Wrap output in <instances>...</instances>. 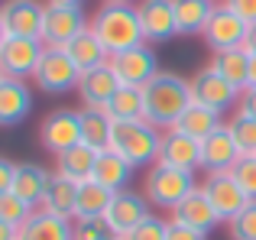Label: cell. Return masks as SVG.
<instances>
[{"label": "cell", "mask_w": 256, "mask_h": 240, "mask_svg": "<svg viewBox=\"0 0 256 240\" xmlns=\"http://www.w3.org/2000/svg\"><path fill=\"white\" fill-rule=\"evenodd\" d=\"M110 68L117 72L120 84L146 88V84L159 75V58H156V49H152L150 42H140V46H133V49L114 52L110 56Z\"/></svg>", "instance_id": "cell-7"}, {"label": "cell", "mask_w": 256, "mask_h": 240, "mask_svg": "<svg viewBox=\"0 0 256 240\" xmlns=\"http://www.w3.org/2000/svg\"><path fill=\"white\" fill-rule=\"evenodd\" d=\"M120 91V78L110 68V62L100 65V68L82 72V82H78V98L84 101V108H107L114 94Z\"/></svg>", "instance_id": "cell-20"}, {"label": "cell", "mask_w": 256, "mask_h": 240, "mask_svg": "<svg viewBox=\"0 0 256 240\" xmlns=\"http://www.w3.org/2000/svg\"><path fill=\"white\" fill-rule=\"evenodd\" d=\"M0 20L6 26V36L42 39L46 4H39V0H4L0 4Z\"/></svg>", "instance_id": "cell-14"}, {"label": "cell", "mask_w": 256, "mask_h": 240, "mask_svg": "<svg viewBox=\"0 0 256 240\" xmlns=\"http://www.w3.org/2000/svg\"><path fill=\"white\" fill-rule=\"evenodd\" d=\"M169 221H175V224H185V228H192V230H198V234H211L218 224H224L218 218V211H214V204L208 202V195L201 192V185L192 192V195L185 198L182 204H175L172 208V218Z\"/></svg>", "instance_id": "cell-18"}, {"label": "cell", "mask_w": 256, "mask_h": 240, "mask_svg": "<svg viewBox=\"0 0 256 240\" xmlns=\"http://www.w3.org/2000/svg\"><path fill=\"white\" fill-rule=\"evenodd\" d=\"M218 4H224V0H218Z\"/></svg>", "instance_id": "cell-51"}, {"label": "cell", "mask_w": 256, "mask_h": 240, "mask_svg": "<svg viewBox=\"0 0 256 240\" xmlns=\"http://www.w3.org/2000/svg\"><path fill=\"white\" fill-rule=\"evenodd\" d=\"M6 42V26H4V20H0V46Z\"/></svg>", "instance_id": "cell-47"}, {"label": "cell", "mask_w": 256, "mask_h": 240, "mask_svg": "<svg viewBox=\"0 0 256 240\" xmlns=\"http://www.w3.org/2000/svg\"><path fill=\"white\" fill-rule=\"evenodd\" d=\"M230 240H256V202H250L230 224Z\"/></svg>", "instance_id": "cell-35"}, {"label": "cell", "mask_w": 256, "mask_h": 240, "mask_svg": "<svg viewBox=\"0 0 256 240\" xmlns=\"http://www.w3.org/2000/svg\"><path fill=\"white\" fill-rule=\"evenodd\" d=\"M166 240H208V237H204V234H198V230H192V228H185V224H175V221H169Z\"/></svg>", "instance_id": "cell-40"}, {"label": "cell", "mask_w": 256, "mask_h": 240, "mask_svg": "<svg viewBox=\"0 0 256 240\" xmlns=\"http://www.w3.org/2000/svg\"><path fill=\"white\" fill-rule=\"evenodd\" d=\"M133 166L126 162L124 156H117L114 150H104V152H98V162H94V182H100L104 188H110L114 195L117 192H124V188H130V182H133Z\"/></svg>", "instance_id": "cell-23"}, {"label": "cell", "mask_w": 256, "mask_h": 240, "mask_svg": "<svg viewBox=\"0 0 256 240\" xmlns=\"http://www.w3.org/2000/svg\"><path fill=\"white\" fill-rule=\"evenodd\" d=\"M194 188H198L194 172L172 169V166H162V162H152L143 176V195L150 198L152 208L172 211L175 204H182Z\"/></svg>", "instance_id": "cell-4"}, {"label": "cell", "mask_w": 256, "mask_h": 240, "mask_svg": "<svg viewBox=\"0 0 256 240\" xmlns=\"http://www.w3.org/2000/svg\"><path fill=\"white\" fill-rule=\"evenodd\" d=\"M237 110H244V114L256 117V88H246L244 94H240V108H237Z\"/></svg>", "instance_id": "cell-42"}, {"label": "cell", "mask_w": 256, "mask_h": 240, "mask_svg": "<svg viewBox=\"0 0 256 240\" xmlns=\"http://www.w3.org/2000/svg\"><path fill=\"white\" fill-rule=\"evenodd\" d=\"M32 114V88L26 78L0 82V126H20Z\"/></svg>", "instance_id": "cell-19"}, {"label": "cell", "mask_w": 256, "mask_h": 240, "mask_svg": "<svg viewBox=\"0 0 256 240\" xmlns=\"http://www.w3.org/2000/svg\"><path fill=\"white\" fill-rule=\"evenodd\" d=\"M42 211H49V214H58V218H68V221H75V208H78V182H72V178H62L52 172V182H49V192H46L42 204H39Z\"/></svg>", "instance_id": "cell-28"}, {"label": "cell", "mask_w": 256, "mask_h": 240, "mask_svg": "<svg viewBox=\"0 0 256 240\" xmlns=\"http://www.w3.org/2000/svg\"><path fill=\"white\" fill-rule=\"evenodd\" d=\"M201 192L208 195V202L214 204V211H218V218L224 224H230L234 218L250 204L246 192L240 188V182L230 172H214V176H208L204 182H201Z\"/></svg>", "instance_id": "cell-11"}, {"label": "cell", "mask_w": 256, "mask_h": 240, "mask_svg": "<svg viewBox=\"0 0 256 240\" xmlns=\"http://www.w3.org/2000/svg\"><path fill=\"white\" fill-rule=\"evenodd\" d=\"M211 65L218 75H224L234 88L246 91L250 84V52L240 46V49H220V52H211Z\"/></svg>", "instance_id": "cell-25"}, {"label": "cell", "mask_w": 256, "mask_h": 240, "mask_svg": "<svg viewBox=\"0 0 256 240\" xmlns=\"http://www.w3.org/2000/svg\"><path fill=\"white\" fill-rule=\"evenodd\" d=\"M246 88H256V56H250V84Z\"/></svg>", "instance_id": "cell-46"}, {"label": "cell", "mask_w": 256, "mask_h": 240, "mask_svg": "<svg viewBox=\"0 0 256 240\" xmlns=\"http://www.w3.org/2000/svg\"><path fill=\"white\" fill-rule=\"evenodd\" d=\"M16 234H20V228H13V224L0 221V240H16Z\"/></svg>", "instance_id": "cell-44"}, {"label": "cell", "mask_w": 256, "mask_h": 240, "mask_svg": "<svg viewBox=\"0 0 256 240\" xmlns=\"http://www.w3.org/2000/svg\"><path fill=\"white\" fill-rule=\"evenodd\" d=\"M4 78H6V75H4V68H0V82H4Z\"/></svg>", "instance_id": "cell-50"}, {"label": "cell", "mask_w": 256, "mask_h": 240, "mask_svg": "<svg viewBox=\"0 0 256 240\" xmlns=\"http://www.w3.org/2000/svg\"><path fill=\"white\" fill-rule=\"evenodd\" d=\"M159 140L162 130L152 126L150 120H114L110 150L124 156L133 169H150L159 159Z\"/></svg>", "instance_id": "cell-3"}, {"label": "cell", "mask_w": 256, "mask_h": 240, "mask_svg": "<svg viewBox=\"0 0 256 240\" xmlns=\"http://www.w3.org/2000/svg\"><path fill=\"white\" fill-rule=\"evenodd\" d=\"M65 52L72 56V62L78 65L82 72H91V68H100V65L110 62V52L104 49V42L98 39V32L88 26L84 32H78L75 39H72L68 46H65Z\"/></svg>", "instance_id": "cell-24"}, {"label": "cell", "mask_w": 256, "mask_h": 240, "mask_svg": "<svg viewBox=\"0 0 256 240\" xmlns=\"http://www.w3.org/2000/svg\"><path fill=\"white\" fill-rule=\"evenodd\" d=\"M13 176H16V162H10V159L0 156V195L13 188Z\"/></svg>", "instance_id": "cell-41"}, {"label": "cell", "mask_w": 256, "mask_h": 240, "mask_svg": "<svg viewBox=\"0 0 256 240\" xmlns=\"http://www.w3.org/2000/svg\"><path fill=\"white\" fill-rule=\"evenodd\" d=\"M104 4H133V0H104Z\"/></svg>", "instance_id": "cell-48"}, {"label": "cell", "mask_w": 256, "mask_h": 240, "mask_svg": "<svg viewBox=\"0 0 256 240\" xmlns=\"http://www.w3.org/2000/svg\"><path fill=\"white\" fill-rule=\"evenodd\" d=\"M49 6H84V0H46Z\"/></svg>", "instance_id": "cell-45"}, {"label": "cell", "mask_w": 256, "mask_h": 240, "mask_svg": "<svg viewBox=\"0 0 256 240\" xmlns=\"http://www.w3.org/2000/svg\"><path fill=\"white\" fill-rule=\"evenodd\" d=\"M156 162L172 166V169H185V172H198L201 169V140L169 126V130H162V140H159Z\"/></svg>", "instance_id": "cell-16"}, {"label": "cell", "mask_w": 256, "mask_h": 240, "mask_svg": "<svg viewBox=\"0 0 256 240\" xmlns=\"http://www.w3.org/2000/svg\"><path fill=\"white\" fill-rule=\"evenodd\" d=\"M94 162H98V152H94L91 146L78 143V146H72V150H65V152L56 156V176L72 178V182L82 185L94 176Z\"/></svg>", "instance_id": "cell-26"}, {"label": "cell", "mask_w": 256, "mask_h": 240, "mask_svg": "<svg viewBox=\"0 0 256 240\" xmlns=\"http://www.w3.org/2000/svg\"><path fill=\"white\" fill-rule=\"evenodd\" d=\"M188 84H192V101L194 104H204V108L218 110V114H230V110L240 108V94H244V91L234 88V84L227 82L224 75H218L211 65L198 68L188 78Z\"/></svg>", "instance_id": "cell-6"}, {"label": "cell", "mask_w": 256, "mask_h": 240, "mask_svg": "<svg viewBox=\"0 0 256 240\" xmlns=\"http://www.w3.org/2000/svg\"><path fill=\"white\" fill-rule=\"evenodd\" d=\"M244 49L256 56V23H250V30H246V39H244Z\"/></svg>", "instance_id": "cell-43"}, {"label": "cell", "mask_w": 256, "mask_h": 240, "mask_svg": "<svg viewBox=\"0 0 256 240\" xmlns=\"http://www.w3.org/2000/svg\"><path fill=\"white\" fill-rule=\"evenodd\" d=\"M110 228L104 218H75V237L72 240H107Z\"/></svg>", "instance_id": "cell-37"}, {"label": "cell", "mask_w": 256, "mask_h": 240, "mask_svg": "<svg viewBox=\"0 0 256 240\" xmlns=\"http://www.w3.org/2000/svg\"><path fill=\"white\" fill-rule=\"evenodd\" d=\"M49 182H52V172L39 162H16V176H13V195H20L26 204L39 208L49 192Z\"/></svg>", "instance_id": "cell-22"}, {"label": "cell", "mask_w": 256, "mask_h": 240, "mask_svg": "<svg viewBox=\"0 0 256 240\" xmlns=\"http://www.w3.org/2000/svg\"><path fill=\"white\" fill-rule=\"evenodd\" d=\"M136 13L143 23V36L150 46H162L178 36L175 0H136Z\"/></svg>", "instance_id": "cell-15"}, {"label": "cell", "mask_w": 256, "mask_h": 240, "mask_svg": "<svg viewBox=\"0 0 256 240\" xmlns=\"http://www.w3.org/2000/svg\"><path fill=\"white\" fill-rule=\"evenodd\" d=\"M39 143H42L46 152L58 156V152L72 150V146L82 143V114L68 108L49 110L39 124Z\"/></svg>", "instance_id": "cell-8"}, {"label": "cell", "mask_w": 256, "mask_h": 240, "mask_svg": "<svg viewBox=\"0 0 256 240\" xmlns=\"http://www.w3.org/2000/svg\"><path fill=\"white\" fill-rule=\"evenodd\" d=\"M32 204H26L20 195H13V192H4L0 195V221H6V224H13V228H23L26 221H30V214H32Z\"/></svg>", "instance_id": "cell-34"}, {"label": "cell", "mask_w": 256, "mask_h": 240, "mask_svg": "<svg viewBox=\"0 0 256 240\" xmlns=\"http://www.w3.org/2000/svg\"><path fill=\"white\" fill-rule=\"evenodd\" d=\"M150 214H152V204H150V198H146L143 192L124 188V192H117V195L110 198V204H107V214H104V221H107V228H110V234H117V237H126L133 228H136V224H143Z\"/></svg>", "instance_id": "cell-10"}, {"label": "cell", "mask_w": 256, "mask_h": 240, "mask_svg": "<svg viewBox=\"0 0 256 240\" xmlns=\"http://www.w3.org/2000/svg\"><path fill=\"white\" fill-rule=\"evenodd\" d=\"M46 56L42 39L30 36H6V42L0 46V68L6 78H32Z\"/></svg>", "instance_id": "cell-9"}, {"label": "cell", "mask_w": 256, "mask_h": 240, "mask_svg": "<svg viewBox=\"0 0 256 240\" xmlns=\"http://www.w3.org/2000/svg\"><path fill=\"white\" fill-rule=\"evenodd\" d=\"M230 176L240 182V188L246 192V198H250V202H256V156H244L237 166H234Z\"/></svg>", "instance_id": "cell-38"}, {"label": "cell", "mask_w": 256, "mask_h": 240, "mask_svg": "<svg viewBox=\"0 0 256 240\" xmlns=\"http://www.w3.org/2000/svg\"><path fill=\"white\" fill-rule=\"evenodd\" d=\"M227 130H230V136L237 140V146H240L244 156H256V117L244 114V110H234L230 120H227Z\"/></svg>", "instance_id": "cell-33"}, {"label": "cell", "mask_w": 256, "mask_h": 240, "mask_svg": "<svg viewBox=\"0 0 256 240\" xmlns=\"http://www.w3.org/2000/svg\"><path fill=\"white\" fill-rule=\"evenodd\" d=\"M72 237H75V221L49 214V211H42V208L32 211L30 221H26L16 234V240H72Z\"/></svg>", "instance_id": "cell-21"}, {"label": "cell", "mask_w": 256, "mask_h": 240, "mask_svg": "<svg viewBox=\"0 0 256 240\" xmlns=\"http://www.w3.org/2000/svg\"><path fill=\"white\" fill-rule=\"evenodd\" d=\"M218 0H175V23L178 36H201L211 20Z\"/></svg>", "instance_id": "cell-29"}, {"label": "cell", "mask_w": 256, "mask_h": 240, "mask_svg": "<svg viewBox=\"0 0 256 240\" xmlns=\"http://www.w3.org/2000/svg\"><path fill=\"white\" fill-rule=\"evenodd\" d=\"M110 198H114L110 188H104L100 182L88 178V182L78 185V208H75V218H104Z\"/></svg>", "instance_id": "cell-31"}, {"label": "cell", "mask_w": 256, "mask_h": 240, "mask_svg": "<svg viewBox=\"0 0 256 240\" xmlns=\"http://www.w3.org/2000/svg\"><path fill=\"white\" fill-rule=\"evenodd\" d=\"M166 230H169V221L159 218V214H150L143 224H136L124 240H166Z\"/></svg>", "instance_id": "cell-36"}, {"label": "cell", "mask_w": 256, "mask_h": 240, "mask_svg": "<svg viewBox=\"0 0 256 240\" xmlns=\"http://www.w3.org/2000/svg\"><path fill=\"white\" fill-rule=\"evenodd\" d=\"M244 23H256V0H224Z\"/></svg>", "instance_id": "cell-39"}, {"label": "cell", "mask_w": 256, "mask_h": 240, "mask_svg": "<svg viewBox=\"0 0 256 240\" xmlns=\"http://www.w3.org/2000/svg\"><path fill=\"white\" fill-rule=\"evenodd\" d=\"M78 82H82V68L72 62V56L65 49H49L46 46V56L39 62L36 75H32V84H36L42 94H68V91H78Z\"/></svg>", "instance_id": "cell-5"}, {"label": "cell", "mask_w": 256, "mask_h": 240, "mask_svg": "<svg viewBox=\"0 0 256 240\" xmlns=\"http://www.w3.org/2000/svg\"><path fill=\"white\" fill-rule=\"evenodd\" d=\"M246 30H250V23H244L227 4H218L214 13H211V20H208V26H204V32H201V39H204V46L211 52L240 49L244 39H246Z\"/></svg>", "instance_id": "cell-13"}, {"label": "cell", "mask_w": 256, "mask_h": 240, "mask_svg": "<svg viewBox=\"0 0 256 240\" xmlns=\"http://www.w3.org/2000/svg\"><path fill=\"white\" fill-rule=\"evenodd\" d=\"M107 240H124V237H117V234H110V237H107Z\"/></svg>", "instance_id": "cell-49"}, {"label": "cell", "mask_w": 256, "mask_h": 240, "mask_svg": "<svg viewBox=\"0 0 256 240\" xmlns=\"http://www.w3.org/2000/svg\"><path fill=\"white\" fill-rule=\"evenodd\" d=\"M91 30L98 32V39L104 42V49L110 56L146 42L136 4H100L98 13L91 16Z\"/></svg>", "instance_id": "cell-2"}, {"label": "cell", "mask_w": 256, "mask_h": 240, "mask_svg": "<svg viewBox=\"0 0 256 240\" xmlns=\"http://www.w3.org/2000/svg\"><path fill=\"white\" fill-rule=\"evenodd\" d=\"M107 114L114 120H143V88L120 84V91L107 101Z\"/></svg>", "instance_id": "cell-32"}, {"label": "cell", "mask_w": 256, "mask_h": 240, "mask_svg": "<svg viewBox=\"0 0 256 240\" xmlns=\"http://www.w3.org/2000/svg\"><path fill=\"white\" fill-rule=\"evenodd\" d=\"M244 159L237 140L230 136L227 124L220 130H214L208 140H201V169L204 176H214V172H234V166Z\"/></svg>", "instance_id": "cell-17"}, {"label": "cell", "mask_w": 256, "mask_h": 240, "mask_svg": "<svg viewBox=\"0 0 256 240\" xmlns=\"http://www.w3.org/2000/svg\"><path fill=\"white\" fill-rule=\"evenodd\" d=\"M82 143L91 146L94 152L110 150V133H114V117L104 108H82Z\"/></svg>", "instance_id": "cell-27"}, {"label": "cell", "mask_w": 256, "mask_h": 240, "mask_svg": "<svg viewBox=\"0 0 256 240\" xmlns=\"http://www.w3.org/2000/svg\"><path fill=\"white\" fill-rule=\"evenodd\" d=\"M192 104V84L175 72H159L143 88V120H150L159 130H169Z\"/></svg>", "instance_id": "cell-1"}, {"label": "cell", "mask_w": 256, "mask_h": 240, "mask_svg": "<svg viewBox=\"0 0 256 240\" xmlns=\"http://www.w3.org/2000/svg\"><path fill=\"white\" fill-rule=\"evenodd\" d=\"M227 120L224 114H218V110H211V108H204V104H188V110L178 117V124H175V130H182V133H188V136H194V140H208L214 130H220Z\"/></svg>", "instance_id": "cell-30"}, {"label": "cell", "mask_w": 256, "mask_h": 240, "mask_svg": "<svg viewBox=\"0 0 256 240\" xmlns=\"http://www.w3.org/2000/svg\"><path fill=\"white\" fill-rule=\"evenodd\" d=\"M91 26L84 6H49L46 4V26H42V42L49 49H65L78 32Z\"/></svg>", "instance_id": "cell-12"}]
</instances>
